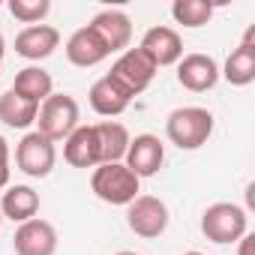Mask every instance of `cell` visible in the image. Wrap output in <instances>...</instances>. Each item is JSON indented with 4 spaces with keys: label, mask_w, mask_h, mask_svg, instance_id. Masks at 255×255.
I'll return each mask as SVG.
<instances>
[{
    "label": "cell",
    "mask_w": 255,
    "mask_h": 255,
    "mask_svg": "<svg viewBox=\"0 0 255 255\" xmlns=\"http://www.w3.org/2000/svg\"><path fill=\"white\" fill-rule=\"evenodd\" d=\"M9 12L21 21V24H39L48 12H51V3L48 0H9Z\"/></svg>",
    "instance_id": "obj_23"
},
{
    "label": "cell",
    "mask_w": 255,
    "mask_h": 255,
    "mask_svg": "<svg viewBox=\"0 0 255 255\" xmlns=\"http://www.w3.org/2000/svg\"><path fill=\"white\" fill-rule=\"evenodd\" d=\"M183 255H204V252H195V249H192V252H183Z\"/></svg>",
    "instance_id": "obj_29"
},
{
    "label": "cell",
    "mask_w": 255,
    "mask_h": 255,
    "mask_svg": "<svg viewBox=\"0 0 255 255\" xmlns=\"http://www.w3.org/2000/svg\"><path fill=\"white\" fill-rule=\"evenodd\" d=\"M0 222H3V213H0Z\"/></svg>",
    "instance_id": "obj_30"
},
{
    "label": "cell",
    "mask_w": 255,
    "mask_h": 255,
    "mask_svg": "<svg viewBox=\"0 0 255 255\" xmlns=\"http://www.w3.org/2000/svg\"><path fill=\"white\" fill-rule=\"evenodd\" d=\"M87 27L102 39L108 54H114V51L123 54L126 48H129V42H132V21H129V15H126L123 9H102V12L93 15V21Z\"/></svg>",
    "instance_id": "obj_9"
},
{
    "label": "cell",
    "mask_w": 255,
    "mask_h": 255,
    "mask_svg": "<svg viewBox=\"0 0 255 255\" xmlns=\"http://www.w3.org/2000/svg\"><path fill=\"white\" fill-rule=\"evenodd\" d=\"M153 75H156V63H153L141 48H126V51L114 60V66H111V72H108V78H111L120 90H126L129 96L144 93V90L150 87Z\"/></svg>",
    "instance_id": "obj_5"
},
{
    "label": "cell",
    "mask_w": 255,
    "mask_h": 255,
    "mask_svg": "<svg viewBox=\"0 0 255 255\" xmlns=\"http://www.w3.org/2000/svg\"><path fill=\"white\" fill-rule=\"evenodd\" d=\"M15 255H54L57 252V231L45 219H30L15 228L12 237Z\"/></svg>",
    "instance_id": "obj_10"
},
{
    "label": "cell",
    "mask_w": 255,
    "mask_h": 255,
    "mask_svg": "<svg viewBox=\"0 0 255 255\" xmlns=\"http://www.w3.org/2000/svg\"><path fill=\"white\" fill-rule=\"evenodd\" d=\"M36 114H39V105L18 96L12 87L6 93H0V123L9 126V129H27L30 123H36Z\"/></svg>",
    "instance_id": "obj_20"
},
{
    "label": "cell",
    "mask_w": 255,
    "mask_h": 255,
    "mask_svg": "<svg viewBox=\"0 0 255 255\" xmlns=\"http://www.w3.org/2000/svg\"><path fill=\"white\" fill-rule=\"evenodd\" d=\"M165 135L180 150H198L213 135V114L201 105L174 108L165 120Z\"/></svg>",
    "instance_id": "obj_1"
},
{
    "label": "cell",
    "mask_w": 255,
    "mask_h": 255,
    "mask_svg": "<svg viewBox=\"0 0 255 255\" xmlns=\"http://www.w3.org/2000/svg\"><path fill=\"white\" fill-rule=\"evenodd\" d=\"M9 183V162H0V189H6Z\"/></svg>",
    "instance_id": "obj_25"
},
{
    "label": "cell",
    "mask_w": 255,
    "mask_h": 255,
    "mask_svg": "<svg viewBox=\"0 0 255 255\" xmlns=\"http://www.w3.org/2000/svg\"><path fill=\"white\" fill-rule=\"evenodd\" d=\"M87 99H90V108L96 114H102V117H117V114H123L126 108H129V102H132V96L126 93V90H120L108 75H102L99 81H93Z\"/></svg>",
    "instance_id": "obj_18"
},
{
    "label": "cell",
    "mask_w": 255,
    "mask_h": 255,
    "mask_svg": "<svg viewBox=\"0 0 255 255\" xmlns=\"http://www.w3.org/2000/svg\"><path fill=\"white\" fill-rule=\"evenodd\" d=\"M201 231L213 243H237L249 231V216L240 204L216 201L201 213Z\"/></svg>",
    "instance_id": "obj_4"
},
{
    "label": "cell",
    "mask_w": 255,
    "mask_h": 255,
    "mask_svg": "<svg viewBox=\"0 0 255 255\" xmlns=\"http://www.w3.org/2000/svg\"><path fill=\"white\" fill-rule=\"evenodd\" d=\"M141 180L126 168L123 162H105V165H96L93 168V177H90V189L96 192L99 201L105 204H132L138 198V189Z\"/></svg>",
    "instance_id": "obj_2"
},
{
    "label": "cell",
    "mask_w": 255,
    "mask_h": 255,
    "mask_svg": "<svg viewBox=\"0 0 255 255\" xmlns=\"http://www.w3.org/2000/svg\"><path fill=\"white\" fill-rule=\"evenodd\" d=\"M12 90H15L18 96H24V99L36 102V105H42V102L54 93V78H51L42 66H24V69L15 75Z\"/></svg>",
    "instance_id": "obj_21"
},
{
    "label": "cell",
    "mask_w": 255,
    "mask_h": 255,
    "mask_svg": "<svg viewBox=\"0 0 255 255\" xmlns=\"http://www.w3.org/2000/svg\"><path fill=\"white\" fill-rule=\"evenodd\" d=\"M114 255H138V252H129V249H123V252H114Z\"/></svg>",
    "instance_id": "obj_28"
},
{
    "label": "cell",
    "mask_w": 255,
    "mask_h": 255,
    "mask_svg": "<svg viewBox=\"0 0 255 255\" xmlns=\"http://www.w3.org/2000/svg\"><path fill=\"white\" fill-rule=\"evenodd\" d=\"M54 162H57L54 141H48L39 132H27L18 141V147H15V165L27 177H48L51 168H54Z\"/></svg>",
    "instance_id": "obj_7"
},
{
    "label": "cell",
    "mask_w": 255,
    "mask_h": 255,
    "mask_svg": "<svg viewBox=\"0 0 255 255\" xmlns=\"http://www.w3.org/2000/svg\"><path fill=\"white\" fill-rule=\"evenodd\" d=\"M177 81L192 93L213 90L219 81V63L210 54H186L177 60Z\"/></svg>",
    "instance_id": "obj_11"
},
{
    "label": "cell",
    "mask_w": 255,
    "mask_h": 255,
    "mask_svg": "<svg viewBox=\"0 0 255 255\" xmlns=\"http://www.w3.org/2000/svg\"><path fill=\"white\" fill-rule=\"evenodd\" d=\"M126 225H129L138 237H159L168 228V207L156 195H138L132 204H126Z\"/></svg>",
    "instance_id": "obj_6"
},
{
    "label": "cell",
    "mask_w": 255,
    "mask_h": 255,
    "mask_svg": "<svg viewBox=\"0 0 255 255\" xmlns=\"http://www.w3.org/2000/svg\"><path fill=\"white\" fill-rule=\"evenodd\" d=\"M93 135L99 144V165L105 162H123L126 147H129V129L117 120H102L93 126Z\"/></svg>",
    "instance_id": "obj_16"
},
{
    "label": "cell",
    "mask_w": 255,
    "mask_h": 255,
    "mask_svg": "<svg viewBox=\"0 0 255 255\" xmlns=\"http://www.w3.org/2000/svg\"><path fill=\"white\" fill-rule=\"evenodd\" d=\"M138 48L156 63V69L159 66H171V63H177L183 57V39H180V33L174 27H165V24L150 27L144 33V39H141Z\"/></svg>",
    "instance_id": "obj_12"
},
{
    "label": "cell",
    "mask_w": 255,
    "mask_h": 255,
    "mask_svg": "<svg viewBox=\"0 0 255 255\" xmlns=\"http://www.w3.org/2000/svg\"><path fill=\"white\" fill-rule=\"evenodd\" d=\"M237 255H255V234H243L240 240H237Z\"/></svg>",
    "instance_id": "obj_24"
},
{
    "label": "cell",
    "mask_w": 255,
    "mask_h": 255,
    "mask_svg": "<svg viewBox=\"0 0 255 255\" xmlns=\"http://www.w3.org/2000/svg\"><path fill=\"white\" fill-rule=\"evenodd\" d=\"M60 45V33L51 24H30L15 36V54L27 60H45Z\"/></svg>",
    "instance_id": "obj_14"
},
{
    "label": "cell",
    "mask_w": 255,
    "mask_h": 255,
    "mask_svg": "<svg viewBox=\"0 0 255 255\" xmlns=\"http://www.w3.org/2000/svg\"><path fill=\"white\" fill-rule=\"evenodd\" d=\"M0 213H3V219H12V222H30L36 219L39 213V192L33 186H9L3 192V198H0Z\"/></svg>",
    "instance_id": "obj_17"
},
{
    "label": "cell",
    "mask_w": 255,
    "mask_h": 255,
    "mask_svg": "<svg viewBox=\"0 0 255 255\" xmlns=\"http://www.w3.org/2000/svg\"><path fill=\"white\" fill-rule=\"evenodd\" d=\"M81 120V111H78V102L69 96V93H51L42 105H39V114H36V123H39V135H45L48 141H66Z\"/></svg>",
    "instance_id": "obj_3"
},
{
    "label": "cell",
    "mask_w": 255,
    "mask_h": 255,
    "mask_svg": "<svg viewBox=\"0 0 255 255\" xmlns=\"http://www.w3.org/2000/svg\"><path fill=\"white\" fill-rule=\"evenodd\" d=\"M0 162H9V144L3 135H0Z\"/></svg>",
    "instance_id": "obj_26"
},
{
    "label": "cell",
    "mask_w": 255,
    "mask_h": 255,
    "mask_svg": "<svg viewBox=\"0 0 255 255\" xmlns=\"http://www.w3.org/2000/svg\"><path fill=\"white\" fill-rule=\"evenodd\" d=\"M63 159L72 168H96L99 165V144L93 135V126H78L63 141Z\"/></svg>",
    "instance_id": "obj_19"
},
{
    "label": "cell",
    "mask_w": 255,
    "mask_h": 255,
    "mask_svg": "<svg viewBox=\"0 0 255 255\" xmlns=\"http://www.w3.org/2000/svg\"><path fill=\"white\" fill-rule=\"evenodd\" d=\"M252 39H255V27L246 30L243 42L228 54L225 66L219 69V75L234 87H246V84L255 81V45H252Z\"/></svg>",
    "instance_id": "obj_13"
},
{
    "label": "cell",
    "mask_w": 255,
    "mask_h": 255,
    "mask_svg": "<svg viewBox=\"0 0 255 255\" xmlns=\"http://www.w3.org/2000/svg\"><path fill=\"white\" fill-rule=\"evenodd\" d=\"M66 57H69L72 66L87 69V66L102 63V60L108 57V48L102 45V39H99L90 27H78V30L66 39Z\"/></svg>",
    "instance_id": "obj_15"
},
{
    "label": "cell",
    "mask_w": 255,
    "mask_h": 255,
    "mask_svg": "<svg viewBox=\"0 0 255 255\" xmlns=\"http://www.w3.org/2000/svg\"><path fill=\"white\" fill-rule=\"evenodd\" d=\"M3 48H6V42H3V33H0V60H3Z\"/></svg>",
    "instance_id": "obj_27"
},
{
    "label": "cell",
    "mask_w": 255,
    "mask_h": 255,
    "mask_svg": "<svg viewBox=\"0 0 255 255\" xmlns=\"http://www.w3.org/2000/svg\"><path fill=\"white\" fill-rule=\"evenodd\" d=\"M171 15L183 27H204L210 21V15H213V6L207 3V0H174Z\"/></svg>",
    "instance_id": "obj_22"
},
{
    "label": "cell",
    "mask_w": 255,
    "mask_h": 255,
    "mask_svg": "<svg viewBox=\"0 0 255 255\" xmlns=\"http://www.w3.org/2000/svg\"><path fill=\"white\" fill-rule=\"evenodd\" d=\"M162 162H165V144H162L156 135L144 132V135L129 138V147H126L123 165L129 168L138 180H141V177H153V174L162 168Z\"/></svg>",
    "instance_id": "obj_8"
},
{
    "label": "cell",
    "mask_w": 255,
    "mask_h": 255,
    "mask_svg": "<svg viewBox=\"0 0 255 255\" xmlns=\"http://www.w3.org/2000/svg\"><path fill=\"white\" fill-rule=\"evenodd\" d=\"M0 66H3V60H0Z\"/></svg>",
    "instance_id": "obj_31"
}]
</instances>
